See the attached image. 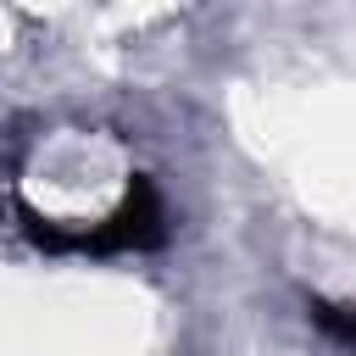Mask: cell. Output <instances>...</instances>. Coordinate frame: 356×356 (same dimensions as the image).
I'll list each match as a JSON object with an SVG mask.
<instances>
[{
  "label": "cell",
  "mask_w": 356,
  "mask_h": 356,
  "mask_svg": "<svg viewBox=\"0 0 356 356\" xmlns=\"http://www.w3.org/2000/svg\"><path fill=\"white\" fill-rule=\"evenodd\" d=\"M22 217L44 250H78V256H128V250H156L167 239V206H161L150 178H134L128 195L89 228H67V222H50L39 211H22Z\"/></svg>",
  "instance_id": "cell-1"
},
{
  "label": "cell",
  "mask_w": 356,
  "mask_h": 356,
  "mask_svg": "<svg viewBox=\"0 0 356 356\" xmlns=\"http://www.w3.org/2000/svg\"><path fill=\"white\" fill-rule=\"evenodd\" d=\"M306 312H312V323H317L334 345L356 350V306H339V300H306Z\"/></svg>",
  "instance_id": "cell-2"
}]
</instances>
